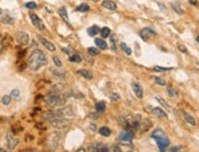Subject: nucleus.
<instances>
[{
  "label": "nucleus",
  "instance_id": "f03ea898",
  "mask_svg": "<svg viewBox=\"0 0 199 152\" xmlns=\"http://www.w3.org/2000/svg\"><path fill=\"white\" fill-rule=\"evenodd\" d=\"M67 97L68 96H61L59 93H50L45 97V102L51 107H60L65 104Z\"/></svg>",
  "mask_w": 199,
  "mask_h": 152
},
{
  "label": "nucleus",
  "instance_id": "f704fd0d",
  "mask_svg": "<svg viewBox=\"0 0 199 152\" xmlns=\"http://www.w3.org/2000/svg\"><path fill=\"white\" fill-rule=\"evenodd\" d=\"M154 80H155V82H156L158 85H160V86H166V81H165L164 79H161V78H155Z\"/></svg>",
  "mask_w": 199,
  "mask_h": 152
},
{
  "label": "nucleus",
  "instance_id": "ea45409f",
  "mask_svg": "<svg viewBox=\"0 0 199 152\" xmlns=\"http://www.w3.org/2000/svg\"><path fill=\"white\" fill-rule=\"evenodd\" d=\"M53 74H54V76H56V78H61V79H64L65 78V74H60V72H58V71H55V70H53Z\"/></svg>",
  "mask_w": 199,
  "mask_h": 152
},
{
  "label": "nucleus",
  "instance_id": "de8ad7c7",
  "mask_svg": "<svg viewBox=\"0 0 199 152\" xmlns=\"http://www.w3.org/2000/svg\"><path fill=\"white\" fill-rule=\"evenodd\" d=\"M0 151H4V148H2V147H0Z\"/></svg>",
  "mask_w": 199,
  "mask_h": 152
},
{
  "label": "nucleus",
  "instance_id": "cd10ccee",
  "mask_svg": "<svg viewBox=\"0 0 199 152\" xmlns=\"http://www.w3.org/2000/svg\"><path fill=\"white\" fill-rule=\"evenodd\" d=\"M11 100H12L11 96H10V95H6V96H4V97L2 98V102H3L4 106H9V104L11 103Z\"/></svg>",
  "mask_w": 199,
  "mask_h": 152
},
{
  "label": "nucleus",
  "instance_id": "a878e982",
  "mask_svg": "<svg viewBox=\"0 0 199 152\" xmlns=\"http://www.w3.org/2000/svg\"><path fill=\"white\" fill-rule=\"evenodd\" d=\"M120 45H121V49L124 50V53H126L127 55H131V54H132V50H131V48H130V47H128L126 43H121Z\"/></svg>",
  "mask_w": 199,
  "mask_h": 152
},
{
  "label": "nucleus",
  "instance_id": "dca6fc26",
  "mask_svg": "<svg viewBox=\"0 0 199 152\" xmlns=\"http://www.w3.org/2000/svg\"><path fill=\"white\" fill-rule=\"evenodd\" d=\"M77 74H78V75H81L82 78L87 79V80H92V79H93V74H92V71H89V70H86V69L78 70V71H77Z\"/></svg>",
  "mask_w": 199,
  "mask_h": 152
},
{
  "label": "nucleus",
  "instance_id": "72a5a7b5",
  "mask_svg": "<svg viewBox=\"0 0 199 152\" xmlns=\"http://www.w3.org/2000/svg\"><path fill=\"white\" fill-rule=\"evenodd\" d=\"M53 61H54V64H55L58 67H61V66H62V63H61V60H60L58 56H55V55L53 56Z\"/></svg>",
  "mask_w": 199,
  "mask_h": 152
},
{
  "label": "nucleus",
  "instance_id": "20e7f679",
  "mask_svg": "<svg viewBox=\"0 0 199 152\" xmlns=\"http://www.w3.org/2000/svg\"><path fill=\"white\" fill-rule=\"evenodd\" d=\"M60 140H61V132L60 131H54V132H51L50 134V136H49V146L54 150V148H56L58 146H59V143H60Z\"/></svg>",
  "mask_w": 199,
  "mask_h": 152
},
{
  "label": "nucleus",
  "instance_id": "a18cd8bd",
  "mask_svg": "<svg viewBox=\"0 0 199 152\" xmlns=\"http://www.w3.org/2000/svg\"><path fill=\"white\" fill-rule=\"evenodd\" d=\"M190 4H193V5H198V3H197V2H193V0H190Z\"/></svg>",
  "mask_w": 199,
  "mask_h": 152
},
{
  "label": "nucleus",
  "instance_id": "c9c22d12",
  "mask_svg": "<svg viewBox=\"0 0 199 152\" xmlns=\"http://www.w3.org/2000/svg\"><path fill=\"white\" fill-rule=\"evenodd\" d=\"M88 53H89L90 55L94 56V55H98V54H99V50H98L96 48H89V49H88Z\"/></svg>",
  "mask_w": 199,
  "mask_h": 152
},
{
  "label": "nucleus",
  "instance_id": "aec40b11",
  "mask_svg": "<svg viewBox=\"0 0 199 152\" xmlns=\"http://www.w3.org/2000/svg\"><path fill=\"white\" fill-rule=\"evenodd\" d=\"M99 32H100V28H99L98 26H93V27H89V28H88V34L92 36V37L96 36Z\"/></svg>",
  "mask_w": 199,
  "mask_h": 152
},
{
  "label": "nucleus",
  "instance_id": "e433bc0d",
  "mask_svg": "<svg viewBox=\"0 0 199 152\" xmlns=\"http://www.w3.org/2000/svg\"><path fill=\"white\" fill-rule=\"evenodd\" d=\"M156 101H158V102H159L160 104H162L164 107H166L167 109H170V106H169V104H167V103H166V102H165V101H164L162 98H160V97H156Z\"/></svg>",
  "mask_w": 199,
  "mask_h": 152
},
{
  "label": "nucleus",
  "instance_id": "ddd939ff",
  "mask_svg": "<svg viewBox=\"0 0 199 152\" xmlns=\"http://www.w3.org/2000/svg\"><path fill=\"white\" fill-rule=\"evenodd\" d=\"M155 140H156V142H158V146H159V150H160V151H165V150H166V147H167V146H169V143H170L169 139H166L165 136L158 137V139H155Z\"/></svg>",
  "mask_w": 199,
  "mask_h": 152
},
{
  "label": "nucleus",
  "instance_id": "423d86ee",
  "mask_svg": "<svg viewBox=\"0 0 199 152\" xmlns=\"http://www.w3.org/2000/svg\"><path fill=\"white\" fill-rule=\"evenodd\" d=\"M87 150L90 151V152H108V151H109V147H106V146H105L104 143H102V142H95V143L90 145Z\"/></svg>",
  "mask_w": 199,
  "mask_h": 152
},
{
  "label": "nucleus",
  "instance_id": "0eeeda50",
  "mask_svg": "<svg viewBox=\"0 0 199 152\" xmlns=\"http://www.w3.org/2000/svg\"><path fill=\"white\" fill-rule=\"evenodd\" d=\"M30 19H31L33 26H36L38 30H40V31H44V30H45V26H44L43 21L39 19L38 15H36L34 13H31V14H30Z\"/></svg>",
  "mask_w": 199,
  "mask_h": 152
},
{
  "label": "nucleus",
  "instance_id": "4be33fe9",
  "mask_svg": "<svg viewBox=\"0 0 199 152\" xmlns=\"http://www.w3.org/2000/svg\"><path fill=\"white\" fill-rule=\"evenodd\" d=\"M153 114H155V115L159 117V118H165V117H166V113H165L162 109H160V108H154V109H153Z\"/></svg>",
  "mask_w": 199,
  "mask_h": 152
},
{
  "label": "nucleus",
  "instance_id": "79ce46f5",
  "mask_svg": "<svg viewBox=\"0 0 199 152\" xmlns=\"http://www.w3.org/2000/svg\"><path fill=\"white\" fill-rule=\"evenodd\" d=\"M178 49H180L181 52H183V53H187V49H186V48H184L182 44H180V45H178Z\"/></svg>",
  "mask_w": 199,
  "mask_h": 152
},
{
  "label": "nucleus",
  "instance_id": "9d476101",
  "mask_svg": "<svg viewBox=\"0 0 199 152\" xmlns=\"http://www.w3.org/2000/svg\"><path fill=\"white\" fill-rule=\"evenodd\" d=\"M133 136H134L133 131H131V130H128V129H125V130L119 135V140H121V141H131V140L133 139Z\"/></svg>",
  "mask_w": 199,
  "mask_h": 152
},
{
  "label": "nucleus",
  "instance_id": "7c9ffc66",
  "mask_svg": "<svg viewBox=\"0 0 199 152\" xmlns=\"http://www.w3.org/2000/svg\"><path fill=\"white\" fill-rule=\"evenodd\" d=\"M11 98H15V100H19L20 98V90H12L11 93H10Z\"/></svg>",
  "mask_w": 199,
  "mask_h": 152
},
{
  "label": "nucleus",
  "instance_id": "c756f323",
  "mask_svg": "<svg viewBox=\"0 0 199 152\" xmlns=\"http://www.w3.org/2000/svg\"><path fill=\"white\" fill-rule=\"evenodd\" d=\"M89 10V5L88 4H81L78 8H77V11H81V13H86Z\"/></svg>",
  "mask_w": 199,
  "mask_h": 152
},
{
  "label": "nucleus",
  "instance_id": "9b49d317",
  "mask_svg": "<svg viewBox=\"0 0 199 152\" xmlns=\"http://www.w3.org/2000/svg\"><path fill=\"white\" fill-rule=\"evenodd\" d=\"M16 38H17V41H19L22 45H27L28 42H30V36H28L26 32H17V33H16Z\"/></svg>",
  "mask_w": 199,
  "mask_h": 152
},
{
  "label": "nucleus",
  "instance_id": "6e6552de",
  "mask_svg": "<svg viewBox=\"0 0 199 152\" xmlns=\"http://www.w3.org/2000/svg\"><path fill=\"white\" fill-rule=\"evenodd\" d=\"M50 124L54 126V128H66L70 125V120L65 119V118H58V119H54L50 121Z\"/></svg>",
  "mask_w": 199,
  "mask_h": 152
},
{
  "label": "nucleus",
  "instance_id": "393cba45",
  "mask_svg": "<svg viewBox=\"0 0 199 152\" xmlns=\"http://www.w3.org/2000/svg\"><path fill=\"white\" fill-rule=\"evenodd\" d=\"M100 33H102L103 38H108V37H110V34H111V31H110V28H108V27H104L103 30H100Z\"/></svg>",
  "mask_w": 199,
  "mask_h": 152
},
{
  "label": "nucleus",
  "instance_id": "1a4fd4ad",
  "mask_svg": "<svg viewBox=\"0 0 199 152\" xmlns=\"http://www.w3.org/2000/svg\"><path fill=\"white\" fill-rule=\"evenodd\" d=\"M156 33H155V31H153L152 28H149V27H147V28H143L141 32H139V36H141V38L143 39V41H148L150 37H154Z\"/></svg>",
  "mask_w": 199,
  "mask_h": 152
},
{
  "label": "nucleus",
  "instance_id": "39448f33",
  "mask_svg": "<svg viewBox=\"0 0 199 152\" xmlns=\"http://www.w3.org/2000/svg\"><path fill=\"white\" fill-rule=\"evenodd\" d=\"M14 17L11 16V14L8 10L0 9V22H3L4 25H12L14 24Z\"/></svg>",
  "mask_w": 199,
  "mask_h": 152
},
{
  "label": "nucleus",
  "instance_id": "4c0bfd02",
  "mask_svg": "<svg viewBox=\"0 0 199 152\" xmlns=\"http://www.w3.org/2000/svg\"><path fill=\"white\" fill-rule=\"evenodd\" d=\"M110 100L111 101H119L120 100V95L119 93H111L110 95Z\"/></svg>",
  "mask_w": 199,
  "mask_h": 152
},
{
  "label": "nucleus",
  "instance_id": "c85d7f7f",
  "mask_svg": "<svg viewBox=\"0 0 199 152\" xmlns=\"http://www.w3.org/2000/svg\"><path fill=\"white\" fill-rule=\"evenodd\" d=\"M167 95H169L170 97H172V98H175V97L178 96L177 91H176L175 89H172V87H169V89H167Z\"/></svg>",
  "mask_w": 199,
  "mask_h": 152
},
{
  "label": "nucleus",
  "instance_id": "2eb2a0df",
  "mask_svg": "<svg viewBox=\"0 0 199 152\" xmlns=\"http://www.w3.org/2000/svg\"><path fill=\"white\" fill-rule=\"evenodd\" d=\"M102 6H103V8H105V9H108V10H111V11H114V10H116V9H117L116 3L111 2V0H104V2L102 3Z\"/></svg>",
  "mask_w": 199,
  "mask_h": 152
},
{
  "label": "nucleus",
  "instance_id": "2f4dec72",
  "mask_svg": "<svg viewBox=\"0 0 199 152\" xmlns=\"http://www.w3.org/2000/svg\"><path fill=\"white\" fill-rule=\"evenodd\" d=\"M25 6L27 8V9H37V3H34V2H28V3H26L25 4Z\"/></svg>",
  "mask_w": 199,
  "mask_h": 152
},
{
  "label": "nucleus",
  "instance_id": "a19ab883",
  "mask_svg": "<svg viewBox=\"0 0 199 152\" xmlns=\"http://www.w3.org/2000/svg\"><path fill=\"white\" fill-rule=\"evenodd\" d=\"M109 151H117V152H119V151H121V148H120L119 146H116V145H114L113 147H109Z\"/></svg>",
  "mask_w": 199,
  "mask_h": 152
},
{
  "label": "nucleus",
  "instance_id": "f3484780",
  "mask_svg": "<svg viewBox=\"0 0 199 152\" xmlns=\"http://www.w3.org/2000/svg\"><path fill=\"white\" fill-rule=\"evenodd\" d=\"M183 118H184V120L189 124V125H195V119L189 114V113H183Z\"/></svg>",
  "mask_w": 199,
  "mask_h": 152
},
{
  "label": "nucleus",
  "instance_id": "f257e3e1",
  "mask_svg": "<svg viewBox=\"0 0 199 152\" xmlns=\"http://www.w3.org/2000/svg\"><path fill=\"white\" fill-rule=\"evenodd\" d=\"M48 64V60H47V56L45 54L39 50V49H36L32 52V54L30 55L28 58V67L31 70H39L42 66L47 65Z\"/></svg>",
  "mask_w": 199,
  "mask_h": 152
},
{
  "label": "nucleus",
  "instance_id": "b1692460",
  "mask_svg": "<svg viewBox=\"0 0 199 152\" xmlns=\"http://www.w3.org/2000/svg\"><path fill=\"white\" fill-rule=\"evenodd\" d=\"M161 136H165V135H164V131H162L161 129H156V130H154L153 134H152V137H153V139H158V137H161Z\"/></svg>",
  "mask_w": 199,
  "mask_h": 152
},
{
  "label": "nucleus",
  "instance_id": "49530a36",
  "mask_svg": "<svg viewBox=\"0 0 199 152\" xmlns=\"http://www.w3.org/2000/svg\"><path fill=\"white\" fill-rule=\"evenodd\" d=\"M197 42H198V43H199V36H198V37H197Z\"/></svg>",
  "mask_w": 199,
  "mask_h": 152
},
{
  "label": "nucleus",
  "instance_id": "c03bdc74",
  "mask_svg": "<svg viewBox=\"0 0 199 152\" xmlns=\"http://www.w3.org/2000/svg\"><path fill=\"white\" fill-rule=\"evenodd\" d=\"M3 48H4V45H3V41H2V38H0V53L3 52Z\"/></svg>",
  "mask_w": 199,
  "mask_h": 152
},
{
  "label": "nucleus",
  "instance_id": "5701e85b",
  "mask_svg": "<svg viewBox=\"0 0 199 152\" xmlns=\"http://www.w3.org/2000/svg\"><path fill=\"white\" fill-rule=\"evenodd\" d=\"M59 14H60V16H61L66 22H68V15H67V10H66L65 8H60V9H59Z\"/></svg>",
  "mask_w": 199,
  "mask_h": 152
},
{
  "label": "nucleus",
  "instance_id": "4468645a",
  "mask_svg": "<svg viewBox=\"0 0 199 152\" xmlns=\"http://www.w3.org/2000/svg\"><path fill=\"white\" fill-rule=\"evenodd\" d=\"M132 90H133V92H134V95H136L137 98H142L143 97V90H142V87H141L139 84L133 82L132 84Z\"/></svg>",
  "mask_w": 199,
  "mask_h": 152
},
{
  "label": "nucleus",
  "instance_id": "473e14b6",
  "mask_svg": "<svg viewBox=\"0 0 199 152\" xmlns=\"http://www.w3.org/2000/svg\"><path fill=\"white\" fill-rule=\"evenodd\" d=\"M62 52L66 53V54H68V55L75 54V50H73L72 48H70V47H64V48H62Z\"/></svg>",
  "mask_w": 199,
  "mask_h": 152
},
{
  "label": "nucleus",
  "instance_id": "6ab92c4d",
  "mask_svg": "<svg viewBox=\"0 0 199 152\" xmlns=\"http://www.w3.org/2000/svg\"><path fill=\"white\" fill-rule=\"evenodd\" d=\"M95 109H96L98 113H103V112L106 109V104H105V102H98V103L95 104Z\"/></svg>",
  "mask_w": 199,
  "mask_h": 152
},
{
  "label": "nucleus",
  "instance_id": "412c9836",
  "mask_svg": "<svg viewBox=\"0 0 199 152\" xmlns=\"http://www.w3.org/2000/svg\"><path fill=\"white\" fill-rule=\"evenodd\" d=\"M99 134H100L102 136H105V137H108V136H110V134H111V130H110L109 128H106V126H103V128H100V129H99Z\"/></svg>",
  "mask_w": 199,
  "mask_h": 152
},
{
  "label": "nucleus",
  "instance_id": "7ed1b4c3",
  "mask_svg": "<svg viewBox=\"0 0 199 152\" xmlns=\"http://www.w3.org/2000/svg\"><path fill=\"white\" fill-rule=\"evenodd\" d=\"M19 145V137L16 135H14L12 132H8L6 134V147L8 150H14L16 148V146Z\"/></svg>",
  "mask_w": 199,
  "mask_h": 152
},
{
  "label": "nucleus",
  "instance_id": "f8f14e48",
  "mask_svg": "<svg viewBox=\"0 0 199 152\" xmlns=\"http://www.w3.org/2000/svg\"><path fill=\"white\" fill-rule=\"evenodd\" d=\"M38 39H39V42H40V43H42V44H43V45H44V47H45V48H47L49 52H55V49H56V48H55V45H54V44H53L50 41L45 39V38H44V37H42V36H38Z\"/></svg>",
  "mask_w": 199,
  "mask_h": 152
},
{
  "label": "nucleus",
  "instance_id": "bb28decb",
  "mask_svg": "<svg viewBox=\"0 0 199 152\" xmlns=\"http://www.w3.org/2000/svg\"><path fill=\"white\" fill-rule=\"evenodd\" d=\"M70 61H72V63H81L82 61V58H81L79 54H72L70 56Z\"/></svg>",
  "mask_w": 199,
  "mask_h": 152
},
{
  "label": "nucleus",
  "instance_id": "37998d69",
  "mask_svg": "<svg viewBox=\"0 0 199 152\" xmlns=\"http://www.w3.org/2000/svg\"><path fill=\"white\" fill-rule=\"evenodd\" d=\"M182 148L181 147H178V146H175V147H171L170 148V151H181Z\"/></svg>",
  "mask_w": 199,
  "mask_h": 152
},
{
  "label": "nucleus",
  "instance_id": "a211bd4d",
  "mask_svg": "<svg viewBox=\"0 0 199 152\" xmlns=\"http://www.w3.org/2000/svg\"><path fill=\"white\" fill-rule=\"evenodd\" d=\"M95 44L98 45V48H100V49H106L108 48V44L102 38H95Z\"/></svg>",
  "mask_w": 199,
  "mask_h": 152
},
{
  "label": "nucleus",
  "instance_id": "58836bf2",
  "mask_svg": "<svg viewBox=\"0 0 199 152\" xmlns=\"http://www.w3.org/2000/svg\"><path fill=\"white\" fill-rule=\"evenodd\" d=\"M154 70L155 71H167V70H170L169 67H160V66H154Z\"/></svg>",
  "mask_w": 199,
  "mask_h": 152
}]
</instances>
